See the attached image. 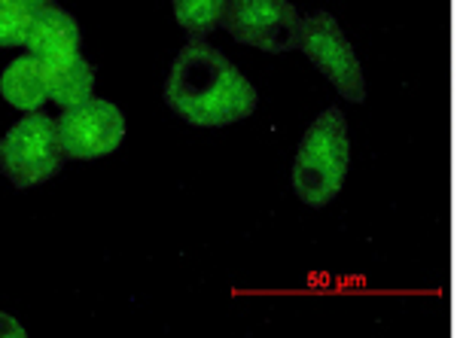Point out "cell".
Returning <instances> with one entry per match:
<instances>
[{
  "label": "cell",
  "mask_w": 457,
  "mask_h": 338,
  "mask_svg": "<svg viewBox=\"0 0 457 338\" xmlns=\"http://www.w3.org/2000/svg\"><path fill=\"white\" fill-rule=\"evenodd\" d=\"M0 335H25V329L19 326L16 320L10 317V314H0Z\"/></svg>",
  "instance_id": "7c38bea8"
},
{
  "label": "cell",
  "mask_w": 457,
  "mask_h": 338,
  "mask_svg": "<svg viewBox=\"0 0 457 338\" xmlns=\"http://www.w3.org/2000/svg\"><path fill=\"white\" fill-rule=\"evenodd\" d=\"M49 77V101H55L62 110L77 107L92 98L95 92V68L86 62L83 53H73L62 62L46 64Z\"/></svg>",
  "instance_id": "9c48e42d"
},
{
  "label": "cell",
  "mask_w": 457,
  "mask_h": 338,
  "mask_svg": "<svg viewBox=\"0 0 457 338\" xmlns=\"http://www.w3.org/2000/svg\"><path fill=\"white\" fill-rule=\"evenodd\" d=\"M223 28L238 43L281 55L299 49L302 19L290 0H228Z\"/></svg>",
  "instance_id": "277c9868"
},
{
  "label": "cell",
  "mask_w": 457,
  "mask_h": 338,
  "mask_svg": "<svg viewBox=\"0 0 457 338\" xmlns=\"http://www.w3.org/2000/svg\"><path fill=\"white\" fill-rule=\"evenodd\" d=\"M58 122V141L68 159H101L116 153L125 137V116L110 101L88 98L68 107Z\"/></svg>",
  "instance_id": "8992f818"
},
{
  "label": "cell",
  "mask_w": 457,
  "mask_h": 338,
  "mask_svg": "<svg viewBox=\"0 0 457 338\" xmlns=\"http://www.w3.org/2000/svg\"><path fill=\"white\" fill-rule=\"evenodd\" d=\"M351 165L348 125L342 110L329 107L312 122L293 159V189L308 208H323L342 193Z\"/></svg>",
  "instance_id": "7a4b0ae2"
},
{
  "label": "cell",
  "mask_w": 457,
  "mask_h": 338,
  "mask_svg": "<svg viewBox=\"0 0 457 338\" xmlns=\"http://www.w3.org/2000/svg\"><path fill=\"white\" fill-rule=\"evenodd\" d=\"M25 46L31 49V55L43 58V64L62 62L73 53H79V25L68 10L49 4L31 21Z\"/></svg>",
  "instance_id": "52a82bcc"
},
{
  "label": "cell",
  "mask_w": 457,
  "mask_h": 338,
  "mask_svg": "<svg viewBox=\"0 0 457 338\" xmlns=\"http://www.w3.org/2000/svg\"><path fill=\"white\" fill-rule=\"evenodd\" d=\"M21 4H25V6H31L34 12H40L43 6H49V4H53V0H21Z\"/></svg>",
  "instance_id": "4fadbf2b"
},
{
  "label": "cell",
  "mask_w": 457,
  "mask_h": 338,
  "mask_svg": "<svg viewBox=\"0 0 457 338\" xmlns=\"http://www.w3.org/2000/svg\"><path fill=\"white\" fill-rule=\"evenodd\" d=\"M299 49L312 58V64L320 68V73L336 86V92L342 98L353 101V104H360L366 98V79L360 58L353 55L348 37L342 34L338 21L329 12H314V16L302 19Z\"/></svg>",
  "instance_id": "5b68a950"
},
{
  "label": "cell",
  "mask_w": 457,
  "mask_h": 338,
  "mask_svg": "<svg viewBox=\"0 0 457 338\" xmlns=\"http://www.w3.org/2000/svg\"><path fill=\"white\" fill-rule=\"evenodd\" d=\"M34 16L21 0H0V46H25Z\"/></svg>",
  "instance_id": "8fae6325"
},
{
  "label": "cell",
  "mask_w": 457,
  "mask_h": 338,
  "mask_svg": "<svg viewBox=\"0 0 457 338\" xmlns=\"http://www.w3.org/2000/svg\"><path fill=\"white\" fill-rule=\"evenodd\" d=\"M0 95L6 98V104L25 110V113H37L49 101V77L46 64L37 55H21L6 68L0 77Z\"/></svg>",
  "instance_id": "ba28073f"
},
{
  "label": "cell",
  "mask_w": 457,
  "mask_h": 338,
  "mask_svg": "<svg viewBox=\"0 0 457 338\" xmlns=\"http://www.w3.org/2000/svg\"><path fill=\"white\" fill-rule=\"evenodd\" d=\"M64 150L58 141V122L46 113H28L0 137V174L16 189H31L62 171Z\"/></svg>",
  "instance_id": "3957f363"
},
{
  "label": "cell",
  "mask_w": 457,
  "mask_h": 338,
  "mask_svg": "<svg viewBox=\"0 0 457 338\" xmlns=\"http://www.w3.org/2000/svg\"><path fill=\"white\" fill-rule=\"evenodd\" d=\"M228 0H174V19L189 37L204 40L226 19Z\"/></svg>",
  "instance_id": "30bf717a"
},
{
  "label": "cell",
  "mask_w": 457,
  "mask_h": 338,
  "mask_svg": "<svg viewBox=\"0 0 457 338\" xmlns=\"http://www.w3.org/2000/svg\"><path fill=\"white\" fill-rule=\"evenodd\" d=\"M165 104L189 125L220 128L253 113L256 89L220 49L193 37L171 64Z\"/></svg>",
  "instance_id": "6da1fadb"
}]
</instances>
